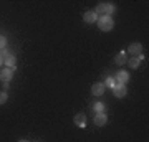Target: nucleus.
Listing matches in <instances>:
<instances>
[{"label": "nucleus", "mask_w": 149, "mask_h": 142, "mask_svg": "<svg viewBox=\"0 0 149 142\" xmlns=\"http://www.w3.org/2000/svg\"><path fill=\"white\" fill-rule=\"evenodd\" d=\"M96 25H98V28H100L101 32H111L113 26H114V20H113V17L101 15V17H98Z\"/></svg>", "instance_id": "obj_1"}, {"label": "nucleus", "mask_w": 149, "mask_h": 142, "mask_svg": "<svg viewBox=\"0 0 149 142\" xmlns=\"http://www.w3.org/2000/svg\"><path fill=\"white\" fill-rule=\"evenodd\" d=\"M114 10H116V5H114V3H111V2H104V3H100V5L96 7L95 13L98 17H101V15L111 17L113 13H114Z\"/></svg>", "instance_id": "obj_2"}, {"label": "nucleus", "mask_w": 149, "mask_h": 142, "mask_svg": "<svg viewBox=\"0 0 149 142\" xmlns=\"http://www.w3.org/2000/svg\"><path fill=\"white\" fill-rule=\"evenodd\" d=\"M113 78H114V81H116V83L126 84V83L129 81V78H131V76H129V73L126 71V69H119V71H118V73L113 76Z\"/></svg>", "instance_id": "obj_3"}, {"label": "nucleus", "mask_w": 149, "mask_h": 142, "mask_svg": "<svg viewBox=\"0 0 149 142\" xmlns=\"http://www.w3.org/2000/svg\"><path fill=\"white\" fill-rule=\"evenodd\" d=\"M111 89H113V94L116 96V98H124V96L128 94V88H126V84L116 83V84L111 88Z\"/></svg>", "instance_id": "obj_4"}, {"label": "nucleus", "mask_w": 149, "mask_h": 142, "mask_svg": "<svg viewBox=\"0 0 149 142\" xmlns=\"http://www.w3.org/2000/svg\"><path fill=\"white\" fill-rule=\"evenodd\" d=\"M128 51L131 53V56H139V55H143V45L139 42L136 43H131L128 46Z\"/></svg>", "instance_id": "obj_5"}, {"label": "nucleus", "mask_w": 149, "mask_h": 142, "mask_svg": "<svg viewBox=\"0 0 149 142\" xmlns=\"http://www.w3.org/2000/svg\"><path fill=\"white\" fill-rule=\"evenodd\" d=\"M13 69H10V68H3L2 71H0V79L3 81V83H10L12 79H13Z\"/></svg>", "instance_id": "obj_6"}, {"label": "nucleus", "mask_w": 149, "mask_h": 142, "mask_svg": "<svg viewBox=\"0 0 149 142\" xmlns=\"http://www.w3.org/2000/svg\"><path fill=\"white\" fill-rule=\"evenodd\" d=\"M95 126L96 127H103V126H106V122H108V116H106V112H98L95 116Z\"/></svg>", "instance_id": "obj_7"}, {"label": "nucleus", "mask_w": 149, "mask_h": 142, "mask_svg": "<svg viewBox=\"0 0 149 142\" xmlns=\"http://www.w3.org/2000/svg\"><path fill=\"white\" fill-rule=\"evenodd\" d=\"M73 122H74V126H78L80 129L86 127V124H88V121H86V116L83 114V112H80V114H76V116L73 117Z\"/></svg>", "instance_id": "obj_8"}, {"label": "nucleus", "mask_w": 149, "mask_h": 142, "mask_svg": "<svg viewBox=\"0 0 149 142\" xmlns=\"http://www.w3.org/2000/svg\"><path fill=\"white\" fill-rule=\"evenodd\" d=\"M104 91H106V88H104V84L103 83H95L93 86H91V93H93V96H103L104 94Z\"/></svg>", "instance_id": "obj_9"}, {"label": "nucleus", "mask_w": 149, "mask_h": 142, "mask_svg": "<svg viewBox=\"0 0 149 142\" xmlns=\"http://www.w3.org/2000/svg\"><path fill=\"white\" fill-rule=\"evenodd\" d=\"M83 20L86 21V23H96V20H98V15L95 13V10H88L83 13Z\"/></svg>", "instance_id": "obj_10"}, {"label": "nucleus", "mask_w": 149, "mask_h": 142, "mask_svg": "<svg viewBox=\"0 0 149 142\" xmlns=\"http://www.w3.org/2000/svg\"><path fill=\"white\" fill-rule=\"evenodd\" d=\"M126 61H128V55H126L124 50H121V51L114 56V63H116V64H124Z\"/></svg>", "instance_id": "obj_11"}, {"label": "nucleus", "mask_w": 149, "mask_h": 142, "mask_svg": "<svg viewBox=\"0 0 149 142\" xmlns=\"http://www.w3.org/2000/svg\"><path fill=\"white\" fill-rule=\"evenodd\" d=\"M3 63L7 64V68H10V69H13V71H15V68H17V64H15V63H17L15 55H10L7 60H3Z\"/></svg>", "instance_id": "obj_12"}, {"label": "nucleus", "mask_w": 149, "mask_h": 142, "mask_svg": "<svg viewBox=\"0 0 149 142\" xmlns=\"http://www.w3.org/2000/svg\"><path fill=\"white\" fill-rule=\"evenodd\" d=\"M93 111H95L96 114H98V112H104V111H106V104L101 103V101H98V103L93 104Z\"/></svg>", "instance_id": "obj_13"}, {"label": "nucleus", "mask_w": 149, "mask_h": 142, "mask_svg": "<svg viewBox=\"0 0 149 142\" xmlns=\"http://www.w3.org/2000/svg\"><path fill=\"white\" fill-rule=\"evenodd\" d=\"M126 63H128V64H129V66H131L133 69H136V68H139V64H141V61H139V58H138V56H131V58H129L128 61H126Z\"/></svg>", "instance_id": "obj_14"}, {"label": "nucleus", "mask_w": 149, "mask_h": 142, "mask_svg": "<svg viewBox=\"0 0 149 142\" xmlns=\"http://www.w3.org/2000/svg\"><path fill=\"white\" fill-rule=\"evenodd\" d=\"M103 84H104V88H113V86L116 84V81H114V78H113V76H108L106 81H104Z\"/></svg>", "instance_id": "obj_15"}, {"label": "nucleus", "mask_w": 149, "mask_h": 142, "mask_svg": "<svg viewBox=\"0 0 149 142\" xmlns=\"http://www.w3.org/2000/svg\"><path fill=\"white\" fill-rule=\"evenodd\" d=\"M7 101H8V94H7V91H0V106L5 104Z\"/></svg>", "instance_id": "obj_16"}, {"label": "nucleus", "mask_w": 149, "mask_h": 142, "mask_svg": "<svg viewBox=\"0 0 149 142\" xmlns=\"http://www.w3.org/2000/svg\"><path fill=\"white\" fill-rule=\"evenodd\" d=\"M5 46H7V37L0 35V50H3Z\"/></svg>", "instance_id": "obj_17"}, {"label": "nucleus", "mask_w": 149, "mask_h": 142, "mask_svg": "<svg viewBox=\"0 0 149 142\" xmlns=\"http://www.w3.org/2000/svg\"><path fill=\"white\" fill-rule=\"evenodd\" d=\"M10 55H12V53H8L7 50H0V56H2V60H7Z\"/></svg>", "instance_id": "obj_18"}, {"label": "nucleus", "mask_w": 149, "mask_h": 142, "mask_svg": "<svg viewBox=\"0 0 149 142\" xmlns=\"http://www.w3.org/2000/svg\"><path fill=\"white\" fill-rule=\"evenodd\" d=\"M10 88V83H3V89H8Z\"/></svg>", "instance_id": "obj_19"}, {"label": "nucleus", "mask_w": 149, "mask_h": 142, "mask_svg": "<svg viewBox=\"0 0 149 142\" xmlns=\"http://www.w3.org/2000/svg\"><path fill=\"white\" fill-rule=\"evenodd\" d=\"M18 142H28V141H25V139H20V141H18Z\"/></svg>", "instance_id": "obj_20"}, {"label": "nucleus", "mask_w": 149, "mask_h": 142, "mask_svg": "<svg viewBox=\"0 0 149 142\" xmlns=\"http://www.w3.org/2000/svg\"><path fill=\"white\" fill-rule=\"evenodd\" d=\"M2 63H3V60H2V56H0V64H2Z\"/></svg>", "instance_id": "obj_21"}]
</instances>
